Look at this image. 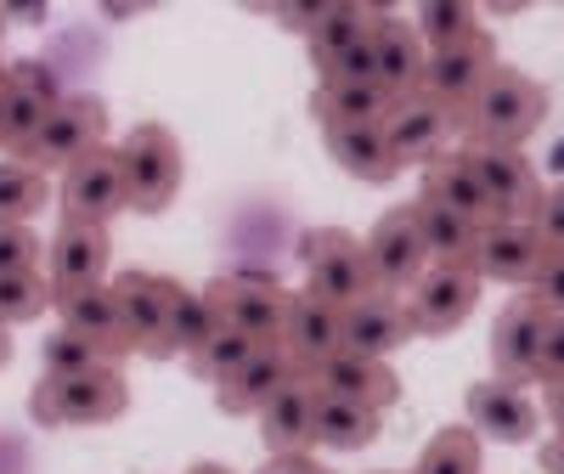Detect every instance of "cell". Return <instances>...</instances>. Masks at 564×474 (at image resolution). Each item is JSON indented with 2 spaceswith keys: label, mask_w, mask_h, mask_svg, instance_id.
Returning a JSON list of instances; mask_svg holds the SVG:
<instances>
[{
  "label": "cell",
  "mask_w": 564,
  "mask_h": 474,
  "mask_svg": "<svg viewBox=\"0 0 564 474\" xmlns=\"http://www.w3.org/2000/svg\"><path fill=\"white\" fill-rule=\"evenodd\" d=\"M547 119V90L520 74V68H491V79L475 90V103L457 114V130L468 136V148H497V153H520L525 141Z\"/></svg>",
  "instance_id": "obj_1"
},
{
  "label": "cell",
  "mask_w": 564,
  "mask_h": 474,
  "mask_svg": "<svg viewBox=\"0 0 564 474\" xmlns=\"http://www.w3.org/2000/svg\"><path fill=\"white\" fill-rule=\"evenodd\" d=\"M130 412V385L119 367H97V373H45L34 396H29V418L45 423V430H90V423H113Z\"/></svg>",
  "instance_id": "obj_2"
},
{
  "label": "cell",
  "mask_w": 564,
  "mask_h": 474,
  "mask_svg": "<svg viewBox=\"0 0 564 474\" xmlns=\"http://www.w3.org/2000/svg\"><path fill=\"white\" fill-rule=\"evenodd\" d=\"M300 266H305V294L327 300L334 311H350L356 300L379 294V289H372L367 244L350 237L345 226H311L300 237Z\"/></svg>",
  "instance_id": "obj_3"
},
{
  "label": "cell",
  "mask_w": 564,
  "mask_h": 474,
  "mask_svg": "<svg viewBox=\"0 0 564 474\" xmlns=\"http://www.w3.org/2000/svg\"><path fill=\"white\" fill-rule=\"evenodd\" d=\"M119 164H124V186H130V209L135 215H164L181 193V175H186V159H181V141L175 130L164 125H135L124 141H119Z\"/></svg>",
  "instance_id": "obj_4"
},
{
  "label": "cell",
  "mask_w": 564,
  "mask_h": 474,
  "mask_svg": "<svg viewBox=\"0 0 564 474\" xmlns=\"http://www.w3.org/2000/svg\"><path fill=\"white\" fill-rule=\"evenodd\" d=\"M204 300L215 305V316L226 327H238V334H249L254 345H276L282 340V316H289V289L260 271H226L215 277Z\"/></svg>",
  "instance_id": "obj_5"
},
{
  "label": "cell",
  "mask_w": 564,
  "mask_h": 474,
  "mask_svg": "<svg viewBox=\"0 0 564 474\" xmlns=\"http://www.w3.org/2000/svg\"><path fill=\"white\" fill-rule=\"evenodd\" d=\"M480 305V271L475 266H430L412 289H406V316L412 334L423 340H446L475 316Z\"/></svg>",
  "instance_id": "obj_6"
},
{
  "label": "cell",
  "mask_w": 564,
  "mask_h": 474,
  "mask_svg": "<svg viewBox=\"0 0 564 474\" xmlns=\"http://www.w3.org/2000/svg\"><path fill=\"white\" fill-rule=\"evenodd\" d=\"M57 108H63V79H57L52 63L23 57V63L7 68V153H12V164L29 159L34 136L45 130V119Z\"/></svg>",
  "instance_id": "obj_7"
},
{
  "label": "cell",
  "mask_w": 564,
  "mask_h": 474,
  "mask_svg": "<svg viewBox=\"0 0 564 474\" xmlns=\"http://www.w3.org/2000/svg\"><path fill=\"white\" fill-rule=\"evenodd\" d=\"M175 277H159V271H119L113 277V300L124 311V327H130V345L135 356H153V362H170V305H175Z\"/></svg>",
  "instance_id": "obj_8"
},
{
  "label": "cell",
  "mask_w": 564,
  "mask_h": 474,
  "mask_svg": "<svg viewBox=\"0 0 564 474\" xmlns=\"http://www.w3.org/2000/svg\"><path fill=\"white\" fill-rule=\"evenodd\" d=\"M130 209V186H124V164L119 148L85 153L74 170H63V220H85V226H108L113 215Z\"/></svg>",
  "instance_id": "obj_9"
},
{
  "label": "cell",
  "mask_w": 564,
  "mask_h": 474,
  "mask_svg": "<svg viewBox=\"0 0 564 474\" xmlns=\"http://www.w3.org/2000/svg\"><path fill=\"white\" fill-rule=\"evenodd\" d=\"M102 130H108V108L97 97H63V108L45 119V130L34 136L23 164H34L40 175L45 170H74L85 153L102 148Z\"/></svg>",
  "instance_id": "obj_10"
},
{
  "label": "cell",
  "mask_w": 564,
  "mask_h": 474,
  "mask_svg": "<svg viewBox=\"0 0 564 474\" xmlns=\"http://www.w3.org/2000/svg\"><path fill=\"white\" fill-rule=\"evenodd\" d=\"M113 260V237L108 226H85V220H63L52 237V255H45V282H52V305L79 294V289H97L108 277Z\"/></svg>",
  "instance_id": "obj_11"
},
{
  "label": "cell",
  "mask_w": 564,
  "mask_h": 474,
  "mask_svg": "<svg viewBox=\"0 0 564 474\" xmlns=\"http://www.w3.org/2000/svg\"><path fill=\"white\" fill-rule=\"evenodd\" d=\"M497 68V45L491 34L480 29L475 40H463V45H446V52H430V63H423V85H417V97H430L452 114H463L468 103H475V90L491 79Z\"/></svg>",
  "instance_id": "obj_12"
},
{
  "label": "cell",
  "mask_w": 564,
  "mask_h": 474,
  "mask_svg": "<svg viewBox=\"0 0 564 474\" xmlns=\"http://www.w3.org/2000/svg\"><path fill=\"white\" fill-rule=\"evenodd\" d=\"M367 266H372V289L379 294H406L412 282L430 271V255H423V237L412 220V204L390 209L367 237Z\"/></svg>",
  "instance_id": "obj_13"
},
{
  "label": "cell",
  "mask_w": 564,
  "mask_h": 474,
  "mask_svg": "<svg viewBox=\"0 0 564 474\" xmlns=\"http://www.w3.org/2000/svg\"><path fill=\"white\" fill-rule=\"evenodd\" d=\"M452 130H457V114L441 108V103H430V97H401L384 114V141H390V153H395L401 170L406 164H435L446 153V136Z\"/></svg>",
  "instance_id": "obj_14"
},
{
  "label": "cell",
  "mask_w": 564,
  "mask_h": 474,
  "mask_svg": "<svg viewBox=\"0 0 564 474\" xmlns=\"http://www.w3.org/2000/svg\"><path fill=\"white\" fill-rule=\"evenodd\" d=\"M547 244L536 220H491L475 231V271L480 282H531Z\"/></svg>",
  "instance_id": "obj_15"
},
{
  "label": "cell",
  "mask_w": 564,
  "mask_h": 474,
  "mask_svg": "<svg viewBox=\"0 0 564 474\" xmlns=\"http://www.w3.org/2000/svg\"><path fill=\"white\" fill-rule=\"evenodd\" d=\"M475 159V175L486 186L491 220H536L542 209V181L525 164V153H497V148H468Z\"/></svg>",
  "instance_id": "obj_16"
},
{
  "label": "cell",
  "mask_w": 564,
  "mask_h": 474,
  "mask_svg": "<svg viewBox=\"0 0 564 474\" xmlns=\"http://www.w3.org/2000/svg\"><path fill=\"white\" fill-rule=\"evenodd\" d=\"M282 351L294 356L300 373H316L345 351V311H334L316 294H289V316H282Z\"/></svg>",
  "instance_id": "obj_17"
},
{
  "label": "cell",
  "mask_w": 564,
  "mask_h": 474,
  "mask_svg": "<svg viewBox=\"0 0 564 474\" xmlns=\"http://www.w3.org/2000/svg\"><path fill=\"white\" fill-rule=\"evenodd\" d=\"M311 385L322 396H339V401H356V407H372V412H390L401 401L395 367L379 362V356H356V351H339L334 362H322L311 373Z\"/></svg>",
  "instance_id": "obj_18"
},
{
  "label": "cell",
  "mask_w": 564,
  "mask_h": 474,
  "mask_svg": "<svg viewBox=\"0 0 564 474\" xmlns=\"http://www.w3.org/2000/svg\"><path fill=\"white\" fill-rule=\"evenodd\" d=\"M542 334H547V311L525 294L502 305L497 327H491V367L502 385H525V378H536V351H542Z\"/></svg>",
  "instance_id": "obj_19"
},
{
  "label": "cell",
  "mask_w": 564,
  "mask_h": 474,
  "mask_svg": "<svg viewBox=\"0 0 564 474\" xmlns=\"http://www.w3.org/2000/svg\"><path fill=\"white\" fill-rule=\"evenodd\" d=\"M57 316H63L68 334L90 340L113 367H119L124 356H135L130 327H124V311H119V300H113V282H97V289H79V294L57 300Z\"/></svg>",
  "instance_id": "obj_20"
},
{
  "label": "cell",
  "mask_w": 564,
  "mask_h": 474,
  "mask_svg": "<svg viewBox=\"0 0 564 474\" xmlns=\"http://www.w3.org/2000/svg\"><path fill=\"white\" fill-rule=\"evenodd\" d=\"M289 378H300V367H294V356L282 351V340L276 345H260L238 373L226 378V385H215V407L226 412V418H249V412H260Z\"/></svg>",
  "instance_id": "obj_21"
},
{
  "label": "cell",
  "mask_w": 564,
  "mask_h": 474,
  "mask_svg": "<svg viewBox=\"0 0 564 474\" xmlns=\"http://www.w3.org/2000/svg\"><path fill=\"white\" fill-rule=\"evenodd\" d=\"M468 423H475V435H491L502 446L536 441V407L520 396V385H502V378H486L468 390Z\"/></svg>",
  "instance_id": "obj_22"
},
{
  "label": "cell",
  "mask_w": 564,
  "mask_h": 474,
  "mask_svg": "<svg viewBox=\"0 0 564 474\" xmlns=\"http://www.w3.org/2000/svg\"><path fill=\"white\" fill-rule=\"evenodd\" d=\"M401 345H412L406 300H395V294H367V300H356V305L345 311V351L384 362V356L401 351Z\"/></svg>",
  "instance_id": "obj_23"
},
{
  "label": "cell",
  "mask_w": 564,
  "mask_h": 474,
  "mask_svg": "<svg viewBox=\"0 0 564 474\" xmlns=\"http://www.w3.org/2000/svg\"><path fill=\"white\" fill-rule=\"evenodd\" d=\"M322 141L334 153V164L367 186H390L401 175L390 141H384V125H322Z\"/></svg>",
  "instance_id": "obj_24"
},
{
  "label": "cell",
  "mask_w": 564,
  "mask_h": 474,
  "mask_svg": "<svg viewBox=\"0 0 564 474\" xmlns=\"http://www.w3.org/2000/svg\"><path fill=\"white\" fill-rule=\"evenodd\" d=\"M423 198L463 215L468 226H491V204H486V186L475 175V159L463 153H441L435 164H423Z\"/></svg>",
  "instance_id": "obj_25"
},
{
  "label": "cell",
  "mask_w": 564,
  "mask_h": 474,
  "mask_svg": "<svg viewBox=\"0 0 564 474\" xmlns=\"http://www.w3.org/2000/svg\"><path fill=\"white\" fill-rule=\"evenodd\" d=\"M372 52H379V85H384V97H390V103L417 97L423 63H430L417 29H412L406 18H379V29H372Z\"/></svg>",
  "instance_id": "obj_26"
},
{
  "label": "cell",
  "mask_w": 564,
  "mask_h": 474,
  "mask_svg": "<svg viewBox=\"0 0 564 474\" xmlns=\"http://www.w3.org/2000/svg\"><path fill=\"white\" fill-rule=\"evenodd\" d=\"M260 441L271 446V457L276 452H305L311 446V418H316V385H311V373H300V378H289L260 412Z\"/></svg>",
  "instance_id": "obj_27"
},
{
  "label": "cell",
  "mask_w": 564,
  "mask_h": 474,
  "mask_svg": "<svg viewBox=\"0 0 564 474\" xmlns=\"http://www.w3.org/2000/svg\"><path fill=\"white\" fill-rule=\"evenodd\" d=\"M379 18H390V7H361V0H334V7H322L316 29L305 34L316 74H327V68L350 52V45H361L372 29H379Z\"/></svg>",
  "instance_id": "obj_28"
},
{
  "label": "cell",
  "mask_w": 564,
  "mask_h": 474,
  "mask_svg": "<svg viewBox=\"0 0 564 474\" xmlns=\"http://www.w3.org/2000/svg\"><path fill=\"white\" fill-rule=\"evenodd\" d=\"M384 435V412L372 407H356V401H339V396H322L316 390V418H311V446H327V452H361Z\"/></svg>",
  "instance_id": "obj_29"
},
{
  "label": "cell",
  "mask_w": 564,
  "mask_h": 474,
  "mask_svg": "<svg viewBox=\"0 0 564 474\" xmlns=\"http://www.w3.org/2000/svg\"><path fill=\"white\" fill-rule=\"evenodd\" d=\"M412 220H417V237H423V255H430V266H475V231L463 215L417 198L412 204Z\"/></svg>",
  "instance_id": "obj_30"
},
{
  "label": "cell",
  "mask_w": 564,
  "mask_h": 474,
  "mask_svg": "<svg viewBox=\"0 0 564 474\" xmlns=\"http://www.w3.org/2000/svg\"><path fill=\"white\" fill-rule=\"evenodd\" d=\"M311 114H316V125H384L390 97H384V85H345V79H327V85H316Z\"/></svg>",
  "instance_id": "obj_31"
},
{
  "label": "cell",
  "mask_w": 564,
  "mask_h": 474,
  "mask_svg": "<svg viewBox=\"0 0 564 474\" xmlns=\"http://www.w3.org/2000/svg\"><path fill=\"white\" fill-rule=\"evenodd\" d=\"M417 40L423 52H446V45H463L480 34V7H468V0H430V7H417Z\"/></svg>",
  "instance_id": "obj_32"
},
{
  "label": "cell",
  "mask_w": 564,
  "mask_h": 474,
  "mask_svg": "<svg viewBox=\"0 0 564 474\" xmlns=\"http://www.w3.org/2000/svg\"><path fill=\"white\" fill-rule=\"evenodd\" d=\"M45 204H52V181L34 164H0V226H29V215Z\"/></svg>",
  "instance_id": "obj_33"
},
{
  "label": "cell",
  "mask_w": 564,
  "mask_h": 474,
  "mask_svg": "<svg viewBox=\"0 0 564 474\" xmlns=\"http://www.w3.org/2000/svg\"><path fill=\"white\" fill-rule=\"evenodd\" d=\"M220 327L215 305L193 289H175V305H170V356H193L209 345V334Z\"/></svg>",
  "instance_id": "obj_34"
},
{
  "label": "cell",
  "mask_w": 564,
  "mask_h": 474,
  "mask_svg": "<svg viewBox=\"0 0 564 474\" xmlns=\"http://www.w3.org/2000/svg\"><path fill=\"white\" fill-rule=\"evenodd\" d=\"M254 351H260V345H254L249 334H238V327H226V322H220L215 334H209V345H204V351H193L186 362H193V373L204 378V385H226V378L238 373Z\"/></svg>",
  "instance_id": "obj_35"
},
{
  "label": "cell",
  "mask_w": 564,
  "mask_h": 474,
  "mask_svg": "<svg viewBox=\"0 0 564 474\" xmlns=\"http://www.w3.org/2000/svg\"><path fill=\"white\" fill-rule=\"evenodd\" d=\"M417 474H480V435L452 423L430 441V452L417 457Z\"/></svg>",
  "instance_id": "obj_36"
},
{
  "label": "cell",
  "mask_w": 564,
  "mask_h": 474,
  "mask_svg": "<svg viewBox=\"0 0 564 474\" xmlns=\"http://www.w3.org/2000/svg\"><path fill=\"white\" fill-rule=\"evenodd\" d=\"M45 305H52V282L40 271H0V327L34 322Z\"/></svg>",
  "instance_id": "obj_37"
},
{
  "label": "cell",
  "mask_w": 564,
  "mask_h": 474,
  "mask_svg": "<svg viewBox=\"0 0 564 474\" xmlns=\"http://www.w3.org/2000/svg\"><path fill=\"white\" fill-rule=\"evenodd\" d=\"M40 356H45V373H57V378H63V373H97V367H113L97 345L79 340V334H68V327L45 340V345H40Z\"/></svg>",
  "instance_id": "obj_38"
},
{
  "label": "cell",
  "mask_w": 564,
  "mask_h": 474,
  "mask_svg": "<svg viewBox=\"0 0 564 474\" xmlns=\"http://www.w3.org/2000/svg\"><path fill=\"white\" fill-rule=\"evenodd\" d=\"M531 300H536L547 316L564 311V249H547V255H542V266H536V277H531Z\"/></svg>",
  "instance_id": "obj_39"
},
{
  "label": "cell",
  "mask_w": 564,
  "mask_h": 474,
  "mask_svg": "<svg viewBox=\"0 0 564 474\" xmlns=\"http://www.w3.org/2000/svg\"><path fill=\"white\" fill-rule=\"evenodd\" d=\"M327 79H345V85H379V52H372V34L361 40V45H350V52L322 74V85Z\"/></svg>",
  "instance_id": "obj_40"
},
{
  "label": "cell",
  "mask_w": 564,
  "mask_h": 474,
  "mask_svg": "<svg viewBox=\"0 0 564 474\" xmlns=\"http://www.w3.org/2000/svg\"><path fill=\"white\" fill-rule=\"evenodd\" d=\"M40 237L29 226H0V271H34Z\"/></svg>",
  "instance_id": "obj_41"
},
{
  "label": "cell",
  "mask_w": 564,
  "mask_h": 474,
  "mask_svg": "<svg viewBox=\"0 0 564 474\" xmlns=\"http://www.w3.org/2000/svg\"><path fill=\"white\" fill-rule=\"evenodd\" d=\"M536 378H542V385L564 378V311L547 316V334H542V351H536Z\"/></svg>",
  "instance_id": "obj_42"
},
{
  "label": "cell",
  "mask_w": 564,
  "mask_h": 474,
  "mask_svg": "<svg viewBox=\"0 0 564 474\" xmlns=\"http://www.w3.org/2000/svg\"><path fill=\"white\" fill-rule=\"evenodd\" d=\"M536 231H542V244H547V249H564V181L553 186V193H542Z\"/></svg>",
  "instance_id": "obj_43"
},
{
  "label": "cell",
  "mask_w": 564,
  "mask_h": 474,
  "mask_svg": "<svg viewBox=\"0 0 564 474\" xmlns=\"http://www.w3.org/2000/svg\"><path fill=\"white\" fill-rule=\"evenodd\" d=\"M260 474H327V468H322L316 457H305V452H276Z\"/></svg>",
  "instance_id": "obj_44"
},
{
  "label": "cell",
  "mask_w": 564,
  "mask_h": 474,
  "mask_svg": "<svg viewBox=\"0 0 564 474\" xmlns=\"http://www.w3.org/2000/svg\"><path fill=\"white\" fill-rule=\"evenodd\" d=\"M322 18V7H276V23H289L294 34H311Z\"/></svg>",
  "instance_id": "obj_45"
},
{
  "label": "cell",
  "mask_w": 564,
  "mask_h": 474,
  "mask_svg": "<svg viewBox=\"0 0 564 474\" xmlns=\"http://www.w3.org/2000/svg\"><path fill=\"white\" fill-rule=\"evenodd\" d=\"M536 463H542V474H564V435H553V441L536 452Z\"/></svg>",
  "instance_id": "obj_46"
},
{
  "label": "cell",
  "mask_w": 564,
  "mask_h": 474,
  "mask_svg": "<svg viewBox=\"0 0 564 474\" xmlns=\"http://www.w3.org/2000/svg\"><path fill=\"white\" fill-rule=\"evenodd\" d=\"M547 418H553V430L564 435V378H553V385H547Z\"/></svg>",
  "instance_id": "obj_47"
},
{
  "label": "cell",
  "mask_w": 564,
  "mask_h": 474,
  "mask_svg": "<svg viewBox=\"0 0 564 474\" xmlns=\"http://www.w3.org/2000/svg\"><path fill=\"white\" fill-rule=\"evenodd\" d=\"M0 148H7V79H0Z\"/></svg>",
  "instance_id": "obj_48"
},
{
  "label": "cell",
  "mask_w": 564,
  "mask_h": 474,
  "mask_svg": "<svg viewBox=\"0 0 564 474\" xmlns=\"http://www.w3.org/2000/svg\"><path fill=\"white\" fill-rule=\"evenodd\" d=\"M12 362V327H0V367Z\"/></svg>",
  "instance_id": "obj_49"
},
{
  "label": "cell",
  "mask_w": 564,
  "mask_h": 474,
  "mask_svg": "<svg viewBox=\"0 0 564 474\" xmlns=\"http://www.w3.org/2000/svg\"><path fill=\"white\" fill-rule=\"evenodd\" d=\"M186 474H231V468H226V463H193Z\"/></svg>",
  "instance_id": "obj_50"
},
{
  "label": "cell",
  "mask_w": 564,
  "mask_h": 474,
  "mask_svg": "<svg viewBox=\"0 0 564 474\" xmlns=\"http://www.w3.org/2000/svg\"><path fill=\"white\" fill-rule=\"evenodd\" d=\"M7 23H12V12H7V7H0V40H7Z\"/></svg>",
  "instance_id": "obj_51"
},
{
  "label": "cell",
  "mask_w": 564,
  "mask_h": 474,
  "mask_svg": "<svg viewBox=\"0 0 564 474\" xmlns=\"http://www.w3.org/2000/svg\"><path fill=\"white\" fill-rule=\"evenodd\" d=\"M0 79H7V63H0Z\"/></svg>",
  "instance_id": "obj_52"
}]
</instances>
